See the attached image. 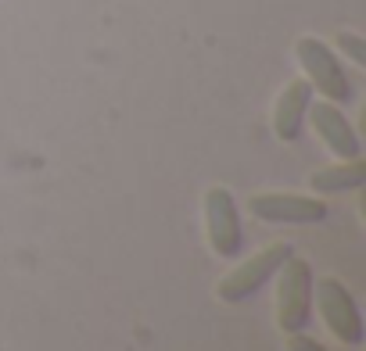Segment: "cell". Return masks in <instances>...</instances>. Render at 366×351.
<instances>
[{
    "instance_id": "7a4b0ae2",
    "label": "cell",
    "mask_w": 366,
    "mask_h": 351,
    "mask_svg": "<svg viewBox=\"0 0 366 351\" xmlns=\"http://www.w3.org/2000/svg\"><path fill=\"white\" fill-rule=\"evenodd\" d=\"M291 255H295L291 244H269V248H262V251L252 255L244 265H237L230 276H223L219 287H216V294H219L227 305H241V301H248L252 294H259V290L266 287V280L277 276V269H280Z\"/></svg>"
},
{
    "instance_id": "8fae6325",
    "label": "cell",
    "mask_w": 366,
    "mask_h": 351,
    "mask_svg": "<svg viewBox=\"0 0 366 351\" xmlns=\"http://www.w3.org/2000/svg\"><path fill=\"white\" fill-rule=\"evenodd\" d=\"M287 351H327L320 340H312V337H305L302 330L298 333H291V340H287Z\"/></svg>"
},
{
    "instance_id": "8992f818",
    "label": "cell",
    "mask_w": 366,
    "mask_h": 351,
    "mask_svg": "<svg viewBox=\"0 0 366 351\" xmlns=\"http://www.w3.org/2000/svg\"><path fill=\"white\" fill-rule=\"evenodd\" d=\"M248 208L255 219L284 226H312L327 219V205L320 198H302V194H255Z\"/></svg>"
},
{
    "instance_id": "9c48e42d",
    "label": "cell",
    "mask_w": 366,
    "mask_h": 351,
    "mask_svg": "<svg viewBox=\"0 0 366 351\" xmlns=\"http://www.w3.org/2000/svg\"><path fill=\"white\" fill-rule=\"evenodd\" d=\"M366 180V165L359 158H352L348 165H330V168H320L312 176V190L316 194H341V190H355L362 187Z\"/></svg>"
},
{
    "instance_id": "277c9868",
    "label": "cell",
    "mask_w": 366,
    "mask_h": 351,
    "mask_svg": "<svg viewBox=\"0 0 366 351\" xmlns=\"http://www.w3.org/2000/svg\"><path fill=\"white\" fill-rule=\"evenodd\" d=\"M316 305L323 312V322L330 326V333L345 344H362V315L355 308V297L348 294L345 283H337L334 276L316 283Z\"/></svg>"
},
{
    "instance_id": "3957f363",
    "label": "cell",
    "mask_w": 366,
    "mask_h": 351,
    "mask_svg": "<svg viewBox=\"0 0 366 351\" xmlns=\"http://www.w3.org/2000/svg\"><path fill=\"white\" fill-rule=\"evenodd\" d=\"M295 51H298V61H302V68H305L309 83H312L320 93H327V97H330V101H337V104L352 101V83H348V76H345V68H341L337 54H334L323 40L302 36Z\"/></svg>"
},
{
    "instance_id": "30bf717a",
    "label": "cell",
    "mask_w": 366,
    "mask_h": 351,
    "mask_svg": "<svg viewBox=\"0 0 366 351\" xmlns=\"http://www.w3.org/2000/svg\"><path fill=\"white\" fill-rule=\"evenodd\" d=\"M337 47H341V51H345L352 61H359V65L366 61V44H362L359 36H352V33H341V36H337Z\"/></svg>"
},
{
    "instance_id": "5b68a950",
    "label": "cell",
    "mask_w": 366,
    "mask_h": 351,
    "mask_svg": "<svg viewBox=\"0 0 366 351\" xmlns=\"http://www.w3.org/2000/svg\"><path fill=\"white\" fill-rule=\"evenodd\" d=\"M205 226H209V244L216 255L234 258L244 248V230H241V215L234 205V194L223 187H212L205 194Z\"/></svg>"
},
{
    "instance_id": "ba28073f",
    "label": "cell",
    "mask_w": 366,
    "mask_h": 351,
    "mask_svg": "<svg viewBox=\"0 0 366 351\" xmlns=\"http://www.w3.org/2000/svg\"><path fill=\"white\" fill-rule=\"evenodd\" d=\"M309 104H312V86H309L305 79L291 83V86L280 93L277 111H273V129H277L280 140L295 143V140L302 136V129H305V115H309Z\"/></svg>"
},
{
    "instance_id": "52a82bcc",
    "label": "cell",
    "mask_w": 366,
    "mask_h": 351,
    "mask_svg": "<svg viewBox=\"0 0 366 351\" xmlns=\"http://www.w3.org/2000/svg\"><path fill=\"white\" fill-rule=\"evenodd\" d=\"M305 118H312V126H316V133L323 136V143L337 154V158H359V136H355V129L348 126V118L334 108V101H327V104H309V115Z\"/></svg>"
},
{
    "instance_id": "6da1fadb",
    "label": "cell",
    "mask_w": 366,
    "mask_h": 351,
    "mask_svg": "<svg viewBox=\"0 0 366 351\" xmlns=\"http://www.w3.org/2000/svg\"><path fill=\"white\" fill-rule=\"evenodd\" d=\"M280 290H277V322L284 333H298L309 326L312 315V265L305 258H287L280 269Z\"/></svg>"
}]
</instances>
